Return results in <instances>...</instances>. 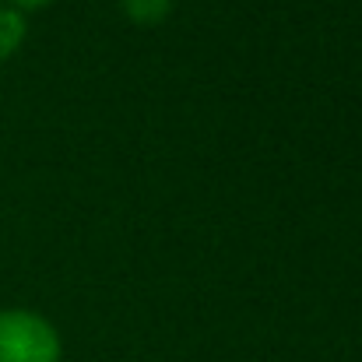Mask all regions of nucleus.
<instances>
[{
	"mask_svg": "<svg viewBox=\"0 0 362 362\" xmlns=\"http://www.w3.org/2000/svg\"><path fill=\"white\" fill-rule=\"evenodd\" d=\"M7 4L21 11V7H42V4H49V0H7Z\"/></svg>",
	"mask_w": 362,
	"mask_h": 362,
	"instance_id": "nucleus-4",
	"label": "nucleus"
},
{
	"mask_svg": "<svg viewBox=\"0 0 362 362\" xmlns=\"http://www.w3.org/2000/svg\"><path fill=\"white\" fill-rule=\"evenodd\" d=\"M173 11V0H123V14L137 25H155Z\"/></svg>",
	"mask_w": 362,
	"mask_h": 362,
	"instance_id": "nucleus-3",
	"label": "nucleus"
},
{
	"mask_svg": "<svg viewBox=\"0 0 362 362\" xmlns=\"http://www.w3.org/2000/svg\"><path fill=\"white\" fill-rule=\"evenodd\" d=\"M25 32H28L25 14H21L18 7H11V4H0V64L21 49Z\"/></svg>",
	"mask_w": 362,
	"mask_h": 362,
	"instance_id": "nucleus-2",
	"label": "nucleus"
},
{
	"mask_svg": "<svg viewBox=\"0 0 362 362\" xmlns=\"http://www.w3.org/2000/svg\"><path fill=\"white\" fill-rule=\"evenodd\" d=\"M0 362H60V334L35 310H0Z\"/></svg>",
	"mask_w": 362,
	"mask_h": 362,
	"instance_id": "nucleus-1",
	"label": "nucleus"
}]
</instances>
